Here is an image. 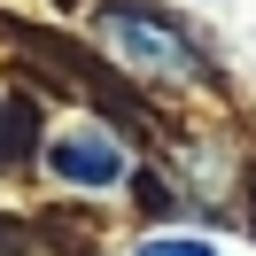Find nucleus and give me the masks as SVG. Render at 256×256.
I'll return each mask as SVG.
<instances>
[{"instance_id": "4", "label": "nucleus", "mask_w": 256, "mask_h": 256, "mask_svg": "<svg viewBox=\"0 0 256 256\" xmlns=\"http://www.w3.org/2000/svg\"><path fill=\"white\" fill-rule=\"evenodd\" d=\"M0 140H8V116H0Z\"/></svg>"}, {"instance_id": "1", "label": "nucleus", "mask_w": 256, "mask_h": 256, "mask_svg": "<svg viewBox=\"0 0 256 256\" xmlns=\"http://www.w3.org/2000/svg\"><path fill=\"white\" fill-rule=\"evenodd\" d=\"M94 32H101V47H109L132 78H202V47H194V32H186L178 16H163V8L109 0V8L94 16Z\"/></svg>"}, {"instance_id": "3", "label": "nucleus", "mask_w": 256, "mask_h": 256, "mask_svg": "<svg viewBox=\"0 0 256 256\" xmlns=\"http://www.w3.org/2000/svg\"><path fill=\"white\" fill-rule=\"evenodd\" d=\"M132 256H218L210 240H186V233H163V240H140Z\"/></svg>"}, {"instance_id": "2", "label": "nucleus", "mask_w": 256, "mask_h": 256, "mask_svg": "<svg viewBox=\"0 0 256 256\" xmlns=\"http://www.w3.org/2000/svg\"><path fill=\"white\" fill-rule=\"evenodd\" d=\"M47 171L62 178V186H86V194H116L132 178V148L116 140V132L101 124H62L47 140Z\"/></svg>"}]
</instances>
